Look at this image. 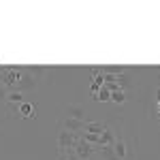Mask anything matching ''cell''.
<instances>
[{
    "label": "cell",
    "mask_w": 160,
    "mask_h": 160,
    "mask_svg": "<svg viewBox=\"0 0 160 160\" xmlns=\"http://www.w3.org/2000/svg\"><path fill=\"white\" fill-rule=\"evenodd\" d=\"M22 73H24V66H0V83L7 88H15Z\"/></svg>",
    "instance_id": "6da1fadb"
},
{
    "label": "cell",
    "mask_w": 160,
    "mask_h": 160,
    "mask_svg": "<svg viewBox=\"0 0 160 160\" xmlns=\"http://www.w3.org/2000/svg\"><path fill=\"white\" fill-rule=\"evenodd\" d=\"M77 141H79V135H73L68 130H60V135H58V152H60L62 158L66 156V152H73Z\"/></svg>",
    "instance_id": "7a4b0ae2"
},
{
    "label": "cell",
    "mask_w": 160,
    "mask_h": 160,
    "mask_svg": "<svg viewBox=\"0 0 160 160\" xmlns=\"http://www.w3.org/2000/svg\"><path fill=\"white\" fill-rule=\"evenodd\" d=\"M73 154L79 160H92V158H94V154H96V148H94V145H90V143H86L83 139H79V141H77V145L73 148Z\"/></svg>",
    "instance_id": "3957f363"
},
{
    "label": "cell",
    "mask_w": 160,
    "mask_h": 160,
    "mask_svg": "<svg viewBox=\"0 0 160 160\" xmlns=\"http://www.w3.org/2000/svg\"><path fill=\"white\" fill-rule=\"evenodd\" d=\"M34 88H37V79H34V75L30 73L28 68H24V73H22V77H19V81H17L15 90L22 92V94H26V92H30V90H34Z\"/></svg>",
    "instance_id": "277c9868"
},
{
    "label": "cell",
    "mask_w": 160,
    "mask_h": 160,
    "mask_svg": "<svg viewBox=\"0 0 160 160\" xmlns=\"http://www.w3.org/2000/svg\"><path fill=\"white\" fill-rule=\"evenodd\" d=\"M113 152H115L118 160H124V158H128V156L132 154V148L126 143V139H124L122 135H118L115 137V143H113Z\"/></svg>",
    "instance_id": "5b68a950"
},
{
    "label": "cell",
    "mask_w": 160,
    "mask_h": 160,
    "mask_svg": "<svg viewBox=\"0 0 160 160\" xmlns=\"http://www.w3.org/2000/svg\"><path fill=\"white\" fill-rule=\"evenodd\" d=\"M96 71L100 75H113V77H120V75L128 73L130 68L128 66H122V64H111V66H96Z\"/></svg>",
    "instance_id": "8992f818"
},
{
    "label": "cell",
    "mask_w": 160,
    "mask_h": 160,
    "mask_svg": "<svg viewBox=\"0 0 160 160\" xmlns=\"http://www.w3.org/2000/svg\"><path fill=\"white\" fill-rule=\"evenodd\" d=\"M83 124L86 122H79V120H73V118H64L62 130H68V132H73V135H79V132L83 130Z\"/></svg>",
    "instance_id": "52a82bcc"
},
{
    "label": "cell",
    "mask_w": 160,
    "mask_h": 160,
    "mask_svg": "<svg viewBox=\"0 0 160 160\" xmlns=\"http://www.w3.org/2000/svg\"><path fill=\"white\" fill-rule=\"evenodd\" d=\"M66 118H73V120H79V122H86V109L83 107H79V105H68L66 109Z\"/></svg>",
    "instance_id": "ba28073f"
},
{
    "label": "cell",
    "mask_w": 160,
    "mask_h": 160,
    "mask_svg": "<svg viewBox=\"0 0 160 160\" xmlns=\"http://www.w3.org/2000/svg\"><path fill=\"white\" fill-rule=\"evenodd\" d=\"M105 128H107V124L105 122H88L83 124V130L81 132H90V135H102L105 132Z\"/></svg>",
    "instance_id": "9c48e42d"
},
{
    "label": "cell",
    "mask_w": 160,
    "mask_h": 160,
    "mask_svg": "<svg viewBox=\"0 0 160 160\" xmlns=\"http://www.w3.org/2000/svg\"><path fill=\"white\" fill-rule=\"evenodd\" d=\"M17 113H19L22 118H37V105L30 102V100H24V102L19 105Z\"/></svg>",
    "instance_id": "30bf717a"
},
{
    "label": "cell",
    "mask_w": 160,
    "mask_h": 160,
    "mask_svg": "<svg viewBox=\"0 0 160 160\" xmlns=\"http://www.w3.org/2000/svg\"><path fill=\"white\" fill-rule=\"evenodd\" d=\"M94 148H96V154H100V160H118L113 145H94Z\"/></svg>",
    "instance_id": "8fae6325"
},
{
    "label": "cell",
    "mask_w": 160,
    "mask_h": 160,
    "mask_svg": "<svg viewBox=\"0 0 160 160\" xmlns=\"http://www.w3.org/2000/svg\"><path fill=\"white\" fill-rule=\"evenodd\" d=\"M115 137H118V135H115V130L107 126V128H105V132L100 135L98 145H113V143H115Z\"/></svg>",
    "instance_id": "7c38bea8"
},
{
    "label": "cell",
    "mask_w": 160,
    "mask_h": 160,
    "mask_svg": "<svg viewBox=\"0 0 160 160\" xmlns=\"http://www.w3.org/2000/svg\"><path fill=\"white\" fill-rule=\"evenodd\" d=\"M7 102H9V107H19V105L24 102V94L17 92V90H11L9 96H7Z\"/></svg>",
    "instance_id": "4fadbf2b"
},
{
    "label": "cell",
    "mask_w": 160,
    "mask_h": 160,
    "mask_svg": "<svg viewBox=\"0 0 160 160\" xmlns=\"http://www.w3.org/2000/svg\"><path fill=\"white\" fill-rule=\"evenodd\" d=\"M26 68L34 75V79H37V81H38V79H43V77L47 75V66H26Z\"/></svg>",
    "instance_id": "5bb4252c"
},
{
    "label": "cell",
    "mask_w": 160,
    "mask_h": 160,
    "mask_svg": "<svg viewBox=\"0 0 160 160\" xmlns=\"http://www.w3.org/2000/svg\"><path fill=\"white\" fill-rule=\"evenodd\" d=\"M111 100H113L115 105H124V102H126V92H124V90H115V92H111Z\"/></svg>",
    "instance_id": "9a60e30c"
},
{
    "label": "cell",
    "mask_w": 160,
    "mask_h": 160,
    "mask_svg": "<svg viewBox=\"0 0 160 160\" xmlns=\"http://www.w3.org/2000/svg\"><path fill=\"white\" fill-rule=\"evenodd\" d=\"M94 100H98V102H107V100H111V92H109L105 86H102V88L98 90V94L94 96Z\"/></svg>",
    "instance_id": "2e32d148"
},
{
    "label": "cell",
    "mask_w": 160,
    "mask_h": 160,
    "mask_svg": "<svg viewBox=\"0 0 160 160\" xmlns=\"http://www.w3.org/2000/svg\"><path fill=\"white\" fill-rule=\"evenodd\" d=\"M9 92H11L9 88L0 83V102H7V96H9Z\"/></svg>",
    "instance_id": "e0dca14e"
},
{
    "label": "cell",
    "mask_w": 160,
    "mask_h": 160,
    "mask_svg": "<svg viewBox=\"0 0 160 160\" xmlns=\"http://www.w3.org/2000/svg\"><path fill=\"white\" fill-rule=\"evenodd\" d=\"M100 83H94V81H92V83H90V96H92V98H94V96H96V94H98V90H100Z\"/></svg>",
    "instance_id": "ac0fdd59"
},
{
    "label": "cell",
    "mask_w": 160,
    "mask_h": 160,
    "mask_svg": "<svg viewBox=\"0 0 160 160\" xmlns=\"http://www.w3.org/2000/svg\"><path fill=\"white\" fill-rule=\"evenodd\" d=\"M64 160H79V158H77V156H75L73 152H68V156H64Z\"/></svg>",
    "instance_id": "d6986e66"
},
{
    "label": "cell",
    "mask_w": 160,
    "mask_h": 160,
    "mask_svg": "<svg viewBox=\"0 0 160 160\" xmlns=\"http://www.w3.org/2000/svg\"><path fill=\"white\" fill-rule=\"evenodd\" d=\"M156 98H158V102H160V88L156 90Z\"/></svg>",
    "instance_id": "ffe728a7"
},
{
    "label": "cell",
    "mask_w": 160,
    "mask_h": 160,
    "mask_svg": "<svg viewBox=\"0 0 160 160\" xmlns=\"http://www.w3.org/2000/svg\"><path fill=\"white\" fill-rule=\"evenodd\" d=\"M158 124H160V113H158Z\"/></svg>",
    "instance_id": "44dd1931"
}]
</instances>
